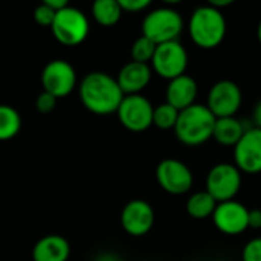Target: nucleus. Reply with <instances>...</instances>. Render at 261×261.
I'll list each match as a JSON object with an SVG mask.
<instances>
[{
    "label": "nucleus",
    "instance_id": "nucleus-30",
    "mask_svg": "<svg viewBox=\"0 0 261 261\" xmlns=\"http://www.w3.org/2000/svg\"><path fill=\"white\" fill-rule=\"evenodd\" d=\"M252 127L261 128V99L255 104L252 110Z\"/></svg>",
    "mask_w": 261,
    "mask_h": 261
},
{
    "label": "nucleus",
    "instance_id": "nucleus-28",
    "mask_svg": "<svg viewBox=\"0 0 261 261\" xmlns=\"http://www.w3.org/2000/svg\"><path fill=\"white\" fill-rule=\"evenodd\" d=\"M248 226H249L251 229H261L260 208H252V210H249V216H248Z\"/></svg>",
    "mask_w": 261,
    "mask_h": 261
},
{
    "label": "nucleus",
    "instance_id": "nucleus-24",
    "mask_svg": "<svg viewBox=\"0 0 261 261\" xmlns=\"http://www.w3.org/2000/svg\"><path fill=\"white\" fill-rule=\"evenodd\" d=\"M55 11H52L47 5L44 3H40L35 9H34V21L41 26V28H50L52 23H54V18H55Z\"/></svg>",
    "mask_w": 261,
    "mask_h": 261
},
{
    "label": "nucleus",
    "instance_id": "nucleus-13",
    "mask_svg": "<svg viewBox=\"0 0 261 261\" xmlns=\"http://www.w3.org/2000/svg\"><path fill=\"white\" fill-rule=\"evenodd\" d=\"M248 216H249V208L234 199V200L217 203L211 219L214 222V226L222 234L234 237L249 229Z\"/></svg>",
    "mask_w": 261,
    "mask_h": 261
},
{
    "label": "nucleus",
    "instance_id": "nucleus-8",
    "mask_svg": "<svg viewBox=\"0 0 261 261\" xmlns=\"http://www.w3.org/2000/svg\"><path fill=\"white\" fill-rule=\"evenodd\" d=\"M243 102V93L240 86L231 80H220L214 83L208 92L206 107L217 118L236 116Z\"/></svg>",
    "mask_w": 261,
    "mask_h": 261
},
{
    "label": "nucleus",
    "instance_id": "nucleus-17",
    "mask_svg": "<svg viewBox=\"0 0 261 261\" xmlns=\"http://www.w3.org/2000/svg\"><path fill=\"white\" fill-rule=\"evenodd\" d=\"M70 257L69 242L58 234L41 237L32 248L34 261H67Z\"/></svg>",
    "mask_w": 261,
    "mask_h": 261
},
{
    "label": "nucleus",
    "instance_id": "nucleus-5",
    "mask_svg": "<svg viewBox=\"0 0 261 261\" xmlns=\"http://www.w3.org/2000/svg\"><path fill=\"white\" fill-rule=\"evenodd\" d=\"M89 18L87 15L73 6H66L55 14L50 31L55 40L64 46H78L89 35Z\"/></svg>",
    "mask_w": 261,
    "mask_h": 261
},
{
    "label": "nucleus",
    "instance_id": "nucleus-34",
    "mask_svg": "<svg viewBox=\"0 0 261 261\" xmlns=\"http://www.w3.org/2000/svg\"><path fill=\"white\" fill-rule=\"evenodd\" d=\"M115 261H125V260H121V258H115Z\"/></svg>",
    "mask_w": 261,
    "mask_h": 261
},
{
    "label": "nucleus",
    "instance_id": "nucleus-20",
    "mask_svg": "<svg viewBox=\"0 0 261 261\" xmlns=\"http://www.w3.org/2000/svg\"><path fill=\"white\" fill-rule=\"evenodd\" d=\"M216 206H217V202L205 190L193 193L187 200V213L190 214V217L196 220L213 217Z\"/></svg>",
    "mask_w": 261,
    "mask_h": 261
},
{
    "label": "nucleus",
    "instance_id": "nucleus-6",
    "mask_svg": "<svg viewBox=\"0 0 261 261\" xmlns=\"http://www.w3.org/2000/svg\"><path fill=\"white\" fill-rule=\"evenodd\" d=\"M242 188V171L228 162L214 165L206 176V193L217 202L234 200Z\"/></svg>",
    "mask_w": 261,
    "mask_h": 261
},
{
    "label": "nucleus",
    "instance_id": "nucleus-32",
    "mask_svg": "<svg viewBox=\"0 0 261 261\" xmlns=\"http://www.w3.org/2000/svg\"><path fill=\"white\" fill-rule=\"evenodd\" d=\"M115 258H116V257L106 254V255H99V257H96V260L95 261H115Z\"/></svg>",
    "mask_w": 261,
    "mask_h": 261
},
{
    "label": "nucleus",
    "instance_id": "nucleus-22",
    "mask_svg": "<svg viewBox=\"0 0 261 261\" xmlns=\"http://www.w3.org/2000/svg\"><path fill=\"white\" fill-rule=\"evenodd\" d=\"M179 118V110L168 102H162L153 110V125L161 130H174Z\"/></svg>",
    "mask_w": 261,
    "mask_h": 261
},
{
    "label": "nucleus",
    "instance_id": "nucleus-33",
    "mask_svg": "<svg viewBox=\"0 0 261 261\" xmlns=\"http://www.w3.org/2000/svg\"><path fill=\"white\" fill-rule=\"evenodd\" d=\"M257 38H258V41H260L261 44V20L260 23H258V28H257Z\"/></svg>",
    "mask_w": 261,
    "mask_h": 261
},
{
    "label": "nucleus",
    "instance_id": "nucleus-16",
    "mask_svg": "<svg viewBox=\"0 0 261 261\" xmlns=\"http://www.w3.org/2000/svg\"><path fill=\"white\" fill-rule=\"evenodd\" d=\"M197 93H199L197 81L191 75L184 73V75L168 81V86L165 90V98H167L165 102L171 104L174 109H177L180 112V110H185L190 106L196 104Z\"/></svg>",
    "mask_w": 261,
    "mask_h": 261
},
{
    "label": "nucleus",
    "instance_id": "nucleus-14",
    "mask_svg": "<svg viewBox=\"0 0 261 261\" xmlns=\"http://www.w3.org/2000/svg\"><path fill=\"white\" fill-rule=\"evenodd\" d=\"M154 219L153 206L142 199L130 200L121 211L122 229L132 237L147 236L154 225Z\"/></svg>",
    "mask_w": 261,
    "mask_h": 261
},
{
    "label": "nucleus",
    "instance_id": "nucleus-27",
    "mask_svg": "<svg viewBox=\"0 0 261 261\" xmlns=\"http://www.w3.org/2000/svg\"><path fill=\"white\" fill-rule=\"evenodd\" d=\"M122 12H142L150 8V0H118Z\"/></svg>",
    "mask_w": 261,
    "mask_h": 261
},
{
    "label": "nucleus",
    "instance_id": "nucleus-23",
    "mask_svg": "<svg viewBox=\"0 0 261 261\" xmlns=\"http://www.w3.org/2000/svg\"><path fill=\"white\" fill-rule=\"evenodd\" d=\"M158 44L153 43L150 38L141 35L135 40V43L132 44V61L136 63H144V64H150L153 60V55L156 52Z\"/></svg>",
    "mask_w": 261,
    "mask_h": 261
},
{
    "label": "nucleus",
    "instance_id": "nucleus-29",
    "mask_svg": "<svg viewBox=\"0 0 261 261\" xmlns=\"http://www.w3.org/2000/svg\"><path fill=\"white\" fill-rule=\"evenodd\" d=\"M43 3L47 5V6H49L52 11H55V12H58V11H61L63 8L69 6L67 0H44Z\"/></svg>",
    "mask_w": 261,
    "mask_h": 261
},
{
    "label": "nucleus",
    "instance_id": "nucleus-10",
    "mask_svg": "<svg viewBox=\"0 0 261 261\" xmlns=\"http://www.w3.org/2000/svg\"><path fill=\"white\" fill-rule=\"evenodd\" d=\"M153 104L141 95H125L121 101L116 116L119 122L130 132H145L153 125Z\"/></svg>",
    "mask_w": 261,
    "mask_h": 261
},
{
    "label": "nucleus",
    "instance_id": "nucleus-9",
    "mask_svg": "<svg viewBox=\"0 0 261 261\" xmlns=\"http://www.w3.org/2000/svg\"><path fill=\"white\" fill-rule=\"evenodd\" d=\"M156 180L165 193L182 196L193 188L194 176L185 162L174 158H167L156 167Z\"/></svg>",
    "mask_w": 261,
    "mask_h": 261
},
{
    "label": "nucleus",
    "instance_id": "nucleus-3",
    "mask_svg": "<svg viewBox=\"0 0 261 261\" xmlns=\"http://www.w3.org/2000/svg\"><path fill=\"white\" fill-rule=\"evenodd\" d=\"M217 118L205 104H193L179 112L174 135L187 147H199L213 139Z\"/></svg>",
    "mask_w": 261,
    "mask_h": 261
},
{
    "label": "nucleus",
    "instance_id": "nucleus-18",
    "mask_svg": "<svg viewBox=\"0 0 261 261\" xmlns=\"http://www.w3.org/2000/svg\"><path fill=\"white\" fill-rule=\"evenodd\" d=\"M249 127L251 125H246L237 116L220 118L216 121L213 139L223 147H232L234 148Z\"/></svg>",
    "mask_w": 261,
    "mask_h": 261
},
{
    "label": "nucleus",
    "instance_id": "nucleus-7",
    "mask_svg": "<svg viewBox=\"0 0 261 261\" xmlns=\"http://www.w3.org/2000/svg\"><path fill=\"white\" fill-rule=\"evenodd\" d=\"M150 64L154 73H158L161 78L171 81L187 73L188 52L179 40L162 43V44H158Z\"/></svg>",
    "mask_w": 261,
    "mask_h": 261
},
{
    "label": "nucleus",
    "instance_id": "nucleus-11",
    "mask_svg": "<svg viewBox=\"0 0 261 261\" xmlns=\"http://www.w3.org/2000/svg\"><path fill=\"white\" fill-rule=\"evenodd\" d=\"M41 86L57 99L64 98L76 87V70L66 60H52L41 72Z\"/></svg>",
    "mask_w": 261,
    "mask_h": 261
},
{
    "label": "nucleus",
    "instance_id": "nucleus-1",
    "mask_svg": "<svg viewBox=\"0 0 261 261\" xmlns=\"http://www.w3.org/2000/svg\"><path fill=\"white\" fill-rule=\"evenodd\" d=\"M78 95L83 106L90 113L99 116L116 115L118 107L124 99V93L119 89L116 78L101 70L90 72L81 80Z\"/></svg>",
    "mask_w": 261,
    "mask_h": 261
},
{
    "label": "nucleus",
    "instance_id": "nucleus-26",
    "mask_svg": "<svg viewBox=\"0 0 261 261\" xmlns=\"http://www.w3.org/2000/svg\"><path fill=\"white\" fill-rule=\"evenodd\" d=\"M242 261H261V237H255L245 245Z\"/></svg>",
    "mask_w": 261,
    "mask_h": 261
},
{
    "label": "nucleus",
    "instance_id": "nucleus-25",
    "mask_svg": "<svg viewBox=\"0 0 261 261\" xmlns=\"http://www.w3.org/2000/svg\"><path fill=\"white\" fill-rule=\"evenodd\" d=\"M57 101H58V99H57L54 95H50V93H47V92L43 90V92L35 98V109H37L38 113L47 115V113L54 112V109L57 107Z\"/></svg>",
    "mask_w": 261,
    "mask_h": 261
},
{
    "label": "nucleus",
    "instance_id": "nucleus-19",
    "mask_svg": "<svg viewBox=\"0 0 261 261\" xmlns=\"http://www.w3.org/2000/svg\"><path fill=\"white\" fill-rule=\"evenodd\" d=\"M92 15L98 24L112 28L121 20L122 9L118 0H95L92 5Z\"/></svg>",
    "mask_w": 261,
    "mask_h": 261
},
{
    "label": "nucleus",
    "instance_id": "nucleus-15",
    "mask_svg": "<svg viewBox=\"0 0 261 261\" xmlns=\"http://www.w3.org/2000/svg\"><path fill=\"white\" fill-rule=\"evenodd\" d=\"M151 75H153V70H151L150 64L128 61L119 69V72L116 75V81H118V86L122 90L124 96L125 95H141V92L150 84Z\"/></svg>",
    "mask_w": 261,
    "mask_h": 261
},
{
    "label": "nucleus",
    "instance_id": "nucleus-2",
    "mask_svg": "<svg viewBox=\"0 0 261 261\" xmlns=\"http://www.w3.org/2000/svg\"><path fill=\"white\" fill-rule=\"evenodd\" d=\"M228 24L222 11L213 8L210 3L197 6L188 23V32L193 43L202 49H216L226 37Z\"/></svg>",
    "mask_w": 261,
    "mask_h": 261
},
{
    "label": "nucleus",
    "instance_id": "nucleus-12",
    "mask_svg": "<svg viewBox=\"0 0 261 261\" xmlns=\"http://www.w3.org/2000/svg\"><path fill=\"white\" fill-rule=\"evenodd\" d=\"M234 165L242 174L261 173V128L249 127L234 147Z\"/></svg>",
    "mask_w": 261,
    "mask_h": 261
},
{
    "label": "nucleus",
    "instance_id": "nucleus-4",
    "mask_svg": "<svg viewBox=\"0 0 261 261\" xmlns=\"http://www.w3.org/2000/svg\"><path fill=\"white\" fill-rule=\"evenodd\" d=\"M184 18L180 12L170 6H161L154 8L142 20V35L150 38L156 44L176 41L179 40L182 31H184Z\"/></svg>",
    "mask_w": 261,
    "mask_h": 261
},
{
    "label": "nucleus",
    "instance_id": "nucleus-31",
    "mask_svg": "<svg viewBox=\"0 0 261 261\" xmlns=\"http://www.w3.org/2000/svg\"><path fill=\"white\" fill-rule=\"evenodd\" d=\"M234 2L232 0H211L210 2V5L213 6V8H216V9H219V11H222L223 12V8H226V6H229V5H232Z\"/></svg>",
    "mask_w": 261,
    "mask_h": 261
},
{
    "label": "nucleus",
    "instance_id": "nucleus-21",
    "mask_svg": "<svg viewBox=\"0 0 261 261\" xmlns=\"http://www.w3.org/2000/svg\"><path fill=\"white\" fill-rule=\"evenodd\" d=\"M21 128L20 113L8 104H0V141H9L18 135Z\"/></svg>",
    "mask_w": 261,
    "mask_h": 261
}]
</instances>
